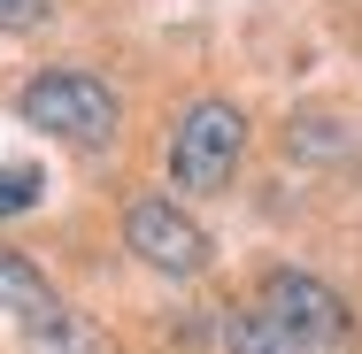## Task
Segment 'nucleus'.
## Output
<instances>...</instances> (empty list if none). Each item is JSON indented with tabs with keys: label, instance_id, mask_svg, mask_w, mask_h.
Segmentation results:
<instances>
[{
	"label": "nucleus",
	"instance_id": "1",
	"mask_svg": "<svg viewBox=\"0 0 362 354\" xmlns=\"http://www.w3.org/2000/svg\"><path fill=\"white\" fill-rule=\"evenodd\" d=\"M23 124H39L47 139L62 146H108L124 131V100L116 85L93 70H39L23 85Z\"/></svg>",
	"mask_w": 362,
	"mask_h": 354
},
{
	"label": "nucleus",
	"instance_id": "2",
	"mask_svg": "<svg viewBox=\"0 0 362 354\" xmlns=\"http://www.w3.org/2000/svg\"><path fill=\"white\" fill-rule=\"evenodd\" d=\"M239 154H247V116L209 93V100H193L170 124V185L177 193H223Z\"/></svg>",
	"mask_w": 362,
	"mask_h": 354
},
{
	"label": "nucleus",
	"instance_id": "3",
	"mask_svg": "<svg viewBox=\"0 0 362 354\" xmlns=\"http://www.w3.org/2000/svg\"><path fill=\"white\" fill-rule=\"evenodd\" d=\"M255 308H262L270 324L300 331V339L332 347V354L355 339V308H347L324 278H308V270H270V278H262V293H255Z\"/></svg>",
	"mask_w": 362,
	"mask_h": 354
},
{
	"label": "nucleus",
	"instance_id": "4",
	"mask_svg": "<svg viewBox=\"0 0 362 354\" xmlns=\"http://www.w3.org/2000/svg\"><path fill=\"white\" fill-rule=\"evenodd\" d=\"M124 239H132V254H139L146 270H162V278H201L209 270V231L177 201H139V208L124 216Z\"/></svg>",
	"mask_w": 362,
	"mask_h": 354
},
{
	"label": "nucleus",
	"instance_id": "5",
	"mask_svg": "<svg viewBox=\"0 0 362 354\" xmlns=\"http://www.w3.org/2000/svg\"><path fill=\"white\" fill-rule=\"evenodd\" d=\"M0 316H16L23 324V339L39 347V339H54V331H70L77 316H70V300L54 293V285L39 278L16 247H0Z\"/></svg>",
	"mask_w": 362,
	"mask_h": 354
},
{
	"label": "nucleus",
	"instance_id": "6",
	"mask_svg": "<svg viewBox=\"0 0 362 354\" xmlns=\"http://www.w3.org/2000/svg\"><path fill=\"white\" fill-rule=\"evenodd\" d=\"M223 354H332L316 339H300L286 324H270L262 308H223Z\"/></svg>",
	"mask_w": 362,
	"mask_h": 354
},
{
	"label": "nucleus",
	"instance_id": "7",
	"mask_svg": "<svg viewBox=\"0 0 362 354\" xmlns=\"http://www.w3.org/2000/svg\"><path fill=\"white\" fill-rule=\"evenodd\" d=\"M286 139H293V154H347V146H355L339 116H293Z\"/></svg>",
	"mask_w": 362,
	"mask_h": 354
},
{
	"label": "nucleus",
	"instance_id": "8",
	"mask_svg": "<svg viewBox=\"0 0 362 354\" xmlns=\"http://www.w3.org/2000/svg\"><path fill=\"white\" fill-rule=\"evenodd\" d=\"M39 185H47V177H39L31 162H8V170H0V216H23V208H39Z\"/></svg>",
	"mask_w": 362,
	"mask_h": 354
},
{
	"label": "nucleus",
	"instance_id": "9",
	"mask_svg": "<svg viewBox=\"0 0 362 354\" xmlns=\"http://www.w3.org/2000/svg\"><path fill=\"white\" fill-rule=\"evenodd\" d=\"M54 0H0V31H39Z\"/></svg>",
	"mask_w": 362,
	"mask_h": 354
}]
</instances>
